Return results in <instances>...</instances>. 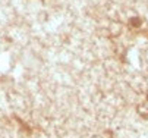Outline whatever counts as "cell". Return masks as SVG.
<instances>
[{"mask_svg":"<svg viewBox=\"0 0 148 138\" xmlns=\"http://www.w3.org/2000/svg\"><path fill=\"white\" fill-rule=\"evenodd\" d=\"M147 98H148V95H147Z\"/></svg>","mask_w":148,"mask_h":138,"instance_id":"cell-2","label":"cell"},{"mask_svg":"<svg viewBox=\"0 0 148 138\" xmlns=\"http://www.w3.org/2000/svg\"><path fill=\"white\" fill-rule=\"evenodd\" d=\"M129 22H131L132 27H141V22H142V21H141L139 18H131V21H129Z\"/></svg>","mask_w":148,"mask_h":138,"instance_id":"cell-1","label":"cell"}]
</instances>
